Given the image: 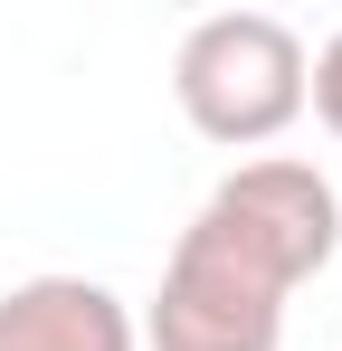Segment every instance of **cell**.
Masks as SVG:
<instances>
[{"label":"cell","mask_w":342,"mask_h":351,"mask_svg":"<svg viewBox=\"0 0 342 351\" xmlns=\"http://www.w3.org/2000/svg\"><path fill=\"white\" fill-rule=\"evenodd\" d=\"M171 95H181V114H190L200 143L257 152V143H276L285 123L304 114V38L276 10H219V19H200L181 38Z\"/></svg>","instance_id":"obj_1"},{"label":"cell","mask_w":342,"mask_h":351,"mask_svg":"<svg viewBox=\"0 0 342 351\" xmlns=\"http://www.w3.org/2000/svg\"><path fill=\"white\" fill-rule=\"evenodd\" d=\"M190 237H209L247 276H266L276 294H295V285H314L342 256V190L314 162H295V152H257V162H238L200 199Z\"/></svg>","instance_id":"obj_2"},{"label":"cell","mask_w":342,"mask_h":351,"mask_svg":"<svg viewBox=\"0 0 342 351\" xmlns=\"http://www.w3.org/2000/svg\"><path fill=\"white\" fill-rule=\"evenodd\" d=\"M133 332H143V351H285V294L181 228L162 294L143 304Z\"/></svg>","instance_id":"obj_3"},{"label":"cell","mask_w":342,"mask_h":351,"mask_svg":"<svg viewBox=\"0 0 342 351\" xmlns=\"http://www.w3.org/2000/svg\"><path fill=\"white\" fill-rule=\"evenodd\" d=\"M0 351H143V332L95 276H19L0 285Z\"/></svg>","instance_id":"obj_4"},{"label":"cell","mask_w":342,"mask_h":351,"mask_svg":"<svg viewBox=\"0 0 342 351\" xmlns=\"http://www.w3.org/2000/svg\"><path fill=\"white\" fill-rule=\"evenodd\" d=\"M304 105H314V114H323V133L342 143V29L304 58Z\"/></svg>","instance_id":"obj_5"}]
</instances>
